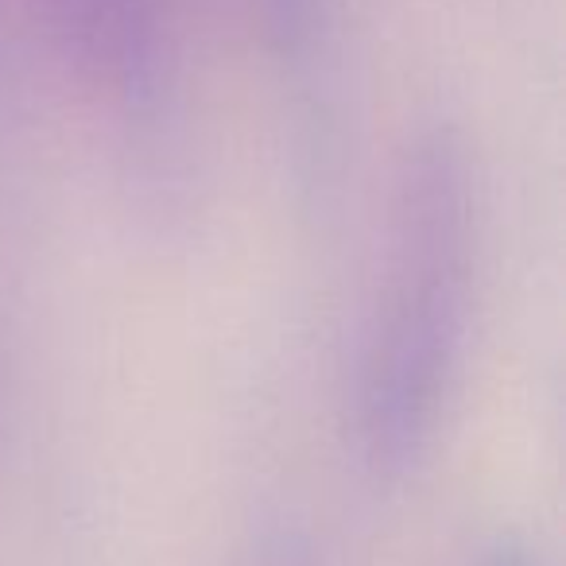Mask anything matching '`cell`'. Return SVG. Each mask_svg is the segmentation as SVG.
Returning a JSON list of instances; mask_svg holds the SVG:
<instances>
[{
    "instance_id": "4",
    "label": "cell",
    "mask_w": 566,
    "mask_h": 566,
    "mask_svg": "<svg viewBox=\"0 0 566 566\" xmlns=\"http://www.w3.org/2000/svg\"><path fill=\"white\" fill-rule=\"evenodd\" d=\"M458 566H555L539 543H532L520 532H496L478 539L462 555Z\"/></svg>"
},
{
    "instance_id": "2",
    "label": "cell",
    "mask_w": 566,
    "mask_h": 566,
    "mask_svg": "<svg viewBox=\"0 0 566 566\" xmlns=\"http://www.w3.org/2000/svg\"><path fill=\"white\" fill-rule=\"evenodd\" d=\"M71 74L105 105L120 179L156 237L198 210V151L175 0H35Z\"/></svg>"
},
{
    "instance_id": "6",
    "label": "cell",
    "mask_w": 566,
    "mask_h": 566,
    "mask_svg": "<svg viewBox=\"0 0 566 566\" xmlns=\"http://www.w3.org/2000/svg\"><path fill=\"white\" fill-rule=\"evenodd\" d=\"M256 566H318L315 555L307 551V543H300L295 535L280 532L260 547Z\"/></svg>"
},
{
    "instance_id": "3",
    "label": "cell",
    "mask_w": 566,
    "mask_h": 566,
    "mask_svg": "<svg viewBox=\"0 0 566 566\" xmlns=\"http://www.w3.org/2000/svg\"><path fill=\"white\" fill-rule=\"evenodd\" d=\"M295 125L300 179L323 198L338 171V17L342 0H233Z\"/></svg>"
},
{
    "instance_id": "5",
    "label": "cell",
    "mask_w": 566,
    "mask_h": 566,
    "mask_svg": "<svg viewBox=\"0 0 566 566\" xmlns=\"http://www.w3.org/2000/svg\"><path fill=\"white\" fill-rule=\"evenodd\" d=\"M20 9H24V0H0V102H4V90L12 82V63H17Z\"/></svg>"
},
{
    "instance_id": "1",
    "label": "cell",
    "mask_w": 566,
    "mask_h": 566,
    "mask_svg": "<svg viewBox=\"0 0 566 566\" xmlns=\"http://www.w3.org/2000/svg\"><path fill=\"white\" fill-rule=\"evenodd\" d=\"M481 272V179L450 117L408 136L392 175L385 268L349 392V434L377 485L431 458L462 385Z\"/></svg>"
}]
</instances>
